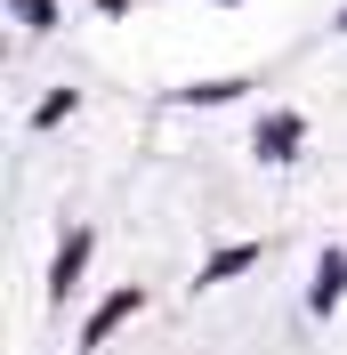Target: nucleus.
Masks as SVG:
<instances>
[{"instance_id": "nucleus-1", "label": "nucleus", "mask_w": 347, "mask_h": 355, "mask_svg": "<svg viewBox=\"0 0 347 355\" xmlns=\"http://www.w3.org/2000/svg\"><path fill=\"white\" fill-rule=\"evenodd\" d=\"M291 146H299V113H275V121H259V154H266V162H291Z\"/></svg>"}, {"instance_id": "nucleus-2", "label": "nucleus", "mask_w": 347, "mask_h": 355, "mask_svg": "<svg viewBox=\"0 0 347 355\" xmlns=\"http://www.w3.org/2000/svg\"><path fill=\"white\" fill-rule=\"evenodd\" d=\"M347 291V250H323V266H315V307H339Z\"/></svg>"}, {"instance_id": "nucleus-3", "label": "nucleus", "mask_w": 347, "mask_h": 355, "mask_svg": "<svg viewBox=\"0 0 347 355\" xmlns=\"http://www.w3.org/2000/svg\"><path fill=\"white\" fill-rule=\"evenodd\" d=\"M121 315H137V291H113L105 307L89 315V347H97V339H105V331H113V323H121Z\"/></svg>"}, {"instance_id": "nucleus-4", "label": "nucleus", "mask_w": 347, "mask_h": 355, "mask_svg": "<svg viewBox=\"0 0 347 355\" xmlns=\"http://www.w3.org/2000/svg\"><path fill=\"white\" fill-rule=\"evenodd\" d=\"M242 266H259V243H235V250H218V259L202 266V283H226V275H242Z\"/></svg>"}, {"instance_id": "nucleus-5", "label": "nucleus", "mask_w": 347, "mask_h": 355, "mask_svg": "<svg viewBox=\"0 0 347 355\" xmlns=\"http://www.w3.org/2000/svg\"><path fill=\"white\" fill-rule=\"evenodd\" d=\"M81 259H89V234H73V243L57 250V283H49V299H65V291H73V275H81Z\"/></svg>"}, {"instance_id": "nucleus-6", "label": "nucleus", "mask_w": 347, "mask_h": 355, "mask_svg": "<svg viewBox=\"0 0 347 355\" xmlns=\"http://www.w3.org/2000/svg\"><path fill=\"white\" fill-rule=\"evenodd\" d=\"M186 105H226V97H242V81H194V89H178Z\"/></svg>"}, {"instance_id": "nucleus-7", "label": "nucleus", "mask_w": 347, "mask_h": 355, "mask_svg": "<svg viewBox=\"0 0 347 355\" xmlns=\"http://www.w3.org/2000/svg\"><path fill=\"white\" fill-rule=\"evenodd\" d=\"M17 17L33 24V33H49V24H57V8H49V0H17Z\"/></svg>"}, {"instance_id": "nucleus-8", "label": "nucleus", "mask_w": 347, "mask_h": 355, "mask_svg": "<svg viewBox=\"0 0 347 355\" xmlns=\"http://www.w3.org/2000/svg\"><path fill=\"white\" fill-rule=\"evenodd\" d=\"M105 8H121V0H105Z\"/></svg>"}, {"instance_id": "nucleus-9", "label": "nucleus", "mask_w": 347, "mask_h": 355, "mask_svg": "<svg viewBox=\"0 0 347 355\" xmlns=\"http://www.w3.org/2000/svg\"><path fill=\"white\" fill-rule=\"evenodd\" d=\"M339 33H347V17H339Z\"/></svg>"}]
</instances>
